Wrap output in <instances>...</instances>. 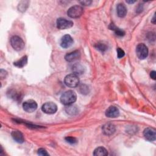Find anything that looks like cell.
Returning <instances> with one entry per match:
<instances>
[{
	"mask_svg": "<svg viewBox=\"0 0 156 156\" xmlns=\"http://www.w3.org/2000/svg\"><path fill=\"white\" fill-rule=\"evenodd\" d=\"M77 99V95L73 90H68L63 93L60 97V102L65 105H72Z\"/></svg>",
	"mask_w": 156,
	"mask_h": 156,
	"instance_id": "6da1fadb",
	"label": "cell"
},
{
	"mask_svg": "<svg viewBox=\"0 0 156 156\" xmlns=\"http://www.w3.org/2000/svg\"><path fill=\"white\" fill-rule=\"evenodd\" d=\"M65 84L70 88H75L79 83V79L77 75L73 73L67 75L64 79Z\"/></svg>",
	"mask_w": 156,
	"mask_h": 156,
	"instance_id": "7a4b0ae2",
	"label": "cell"
},
{
	"mask_svg": "<svg viewBox=\"0 0 156 156\" xmlns=\"http://www.w3.org/2000/svg\"><path fill=\"white\" fill-rule=\"evenodd\" d=\"M83 13V9L82 7L76 5L71 7L68 12L67 14L68 16L72 18H77L82 16V15Z\"/></svg>",
	"mask_w": 156,
	"mask_h": 156,
	"instance_id": "3957f363",
	"label": "cell"
},
{
	"mask_svg": "<svg viewBox=\"0 0 156 156\" xmlns=\"http://www.w3.org/2000/svg\"><path fill=\"white\" fill-rule=\"evenodd\" d=\"M10 44L12 48L17 51H21L24 47V42L23 39L16 35L13 36L10 38Z\"/></svg>",
	"mask_w": 156,
	"mask_h": 156,
	"instance_id": "277c9868",
	"label": "cell"
},
{
	"mask_svg": "<svg viewBox=\"0 0 156 156\" xmlns=\"http://www.w3.org/2000/svg\"><path fill=\"white\" fill-rule=\"evenodd\" d=\"M136 53L140 59L143 60L146 58L148 55L147 47L143 43L138 44L136 48Z\"/></svg>",
	"mask_w": 156,
	"mask_h": 156,
	"instance_id": "5b68a950",
	"label": "cell"
},
{
	"mask_svg": "<svg viewBox=\"0 0 156 156\" xmlns=\"http://www.w3.org/2000/svg\"><path fill=\"white\" fill-rule=\"evenodd\" d=\"M41 110L46 114H54L57 110V106L52 102H48L42 105Z\"/></svg>",
	"mask_w": 156,
	"mask_h": 156,
	"instance_id": "8992f818",
	"label": "cell"
},
{
	"mask_svg": "<svg viewBox=\"0 0 156 156\" xmlns=\"http://www.w3.org/2000/svg\"><path fill=\"white\" fill-rule=\"evenodd\" d=\"M23 107L25 112L28 113H32L35 111L37 108V104L35 101L32 99H29L23 102Z\"/></svg>",
	"mask_w": 156,
	"mask_h": 156,
	"instance_id": "52a82bcc",
	"label": "cell"
},
{
	"mask_svg": "<svg viewBox=\"0 0 156 156\" xmlns=\"http://www.w3.org/2000/svg\"><path fill=\"white\" fill-rule=\"evenodd\" d=\"M57 27L59 29H66L71 27L73 26V22L63 18H59L56 21Z\"/></svg>",
	"mask_w": 156,
	"mask_h": 156,
	"instance_id": "ba28073f",
	"label": "cell"
},
{
	"mask_svg": "<svg viewBox=\"0 0 156 156\" xmlns=\"http://www.w3.org/2000/svg\"><path fill=\"white\" fill-rule=\"evenodd\" d=\"M143 135L148 141H155L156 139V130L154 128L147 127L143 131Z\"/></svg>",
	"mask_w": 156,
	"mask_h": 156,
	"instance_id": "9c48e42d",
	"label": "cell"
},
{
	"mask_svg": "<svg viewBox=\"0 0 156 156\" xmlns=\"http://www.w3.org/2000/svg\"><path fill=\"white\" fill-rule=\"evenodd\" d=\"M73 43V39L71 35L66 34L63 36L60 40V46L63 48H68L70 47Z\"/></svg>",
	"mask_w": 156,
	"mask_h": 156,
	"instance_id": "30bf717a",
	"label": "cell"
},
{
	"mask_svg": "<svg viewBox=\"0 0 156 156\" xmlns=\"http://www.w3.org/2000/svg\"><path fill=\"white\" fill-rule=\"evenodd\" d=\"M80 57V53L79 51L76 50L69 53H68L65 55V58L67 62H73L77 60Z\"/></svg>",
	"mask_w": 156,
	"mask_h": 156,
	"instance_id": "8fae6325",
	"label": "cell"
},
{
	"mask_svg": "<svg viewBox=\"0 0 156 156\" xmlns=\"http://www.w3.org/2000/svg\"><path fill=\"white\" fill-rule=\"evenodd\" d=\"M102 132L105 135H111L115 132V126L112 123H106L102 127Z\"/></svg>",
	"mask_w": 156,
	"mask_h": 156,
	"instance_id": "7c38bea8",
	"label": "cell"
},
{
	"mask_svg": "<svg viewBox=\"0 0 156 156\" xmlns=\"http://www.w3.org/2000/svg\"><path fill=\"white\" fill-rule=\"evenodd\" d=\"M119 115V111L115 106H110L105 111V116L108 118H116Z\"/></svg>",
	"mask_w": 156,
	"mask_h": 156,
	"instance_id": "4fadbf2b",
	"label": "cell"
},
{
	"mask_svg": "<svg viewBox=\"0 0 156 156\" xmlns=\"http://www.w3.org/2000/svg\"><path fill=\"white\" fill-rule=\"evenodd\" d=\"M13 139L18 143H23L24 141V138L23 133L19 130H14L11 133Z\"/></svg>",
	"mask_w": 156,
	"mask_h": 156,
	"instance_id": "5bb4252c",
	"label": "cell"
},
{
	"mask_svg": "<svg viewBox=\"0 0 156 156\" xmlns=\"http://www.w3.org/2000/svg\"><path fill=\"white\" fill-rule=\"evenodd\" d=\"M116 10H117V13L119 17L123 18L127 14V8L125 6V5L122 3H119L118 4L116 7Z\"/></svg>",
	"mask_w": 156,
	"mask_h": 156,
	"instance_id": "9a60e30c",
	"label": "cell"
},
{
	"mask_svg": "<svg viewBox=\"0 0 156 156\" xmlns=\"http://www.w3.org/2000/svg\"><path fill=\"white\" fill-rule=\"evenodd\" d=\"M93 154L96 156H106L108 155V152L105 147L100 146L94 149Z\"/></svg>",
	"mask_w": 156,
	"mask_h": 156,
	"instance_id": "2e32d148",
	"label": "cell"
},
{
	"mask_svg": "<svg viewBox=\"0 0 156 156\" xmlns=\"http://www.w3.org/2000/svg\"><path fill=\"white\" fill-rule=\"evenodd\" d=\"M27 63V57L26 55L23 56L20 60L14 62V65L18 68L24 67Z\"/></svg>",
	"mask_w": 156,
	"mask_h": 156,
	"instance_id": "e0dca14e",
	"label": "cell"
},
{
	"mask_svg": "<svg viewBox=\"0 0 156 156\" xmlns=\"http://www.w3.org/2000/svg\"><path fill=\"white\" fill-rule=\"evenodd\" d=\"M73 71L74 72V74H75L76 75L80 74L83 73L84 68L80 64L76 63L73 66Z\"/></svg>",
	"mask_w": 156,
	"mask_h": 156,
	"instance_id": "ac0fdd59",
	"label": "cell"
},
{
	"mask_svg": "<svg viewBox=\"0 0 156 156\" xmlns=\"http://www.w3.org/2000/svg\"><path fill=\"white\" fill-rule=\"evenodd\" d=\"M109 28H110L111 30H114L115 32V34H116V35H118V36L122 37V36L124 35V34H125V32H124L123 30H122V29H121L117 27H116L114 24H113V23H112V24H110Z\"/></svg>",
	"mask_w": 156,
	"mask_h": 156,
	"instance_id": "d6986e66",
	"label": "cell"
},
{
	"mask_svg": "<svg viewBox=\"0 0 156 156\" xmlns=\"http://www.w3.org/2000/svg\"><path fill=\"white\" fill-rule=\"evenodd\" d=\"M67 106L68 107H66L65 108V110L67 112V113L73 115L77 114L78 113V109L76 106L72 105H69Z\"/></svg>",
	"mask_w": 156,
	"mask_h": 156,
	"instance_id": "ffe728a7",
	"label": "cell"
},
{
	"mask_svg": "<svg viewBox=\"0 0 156 156\" xmlns=\"http://www.w3.org/2000/svg\"><path fill=\"white\" fill-rule=\"evenodd\" d=\"M96 48L98 50H99V51H101L102 52L105 51L107 49V46L105 44H104V43H97L96 44Z\"/></svg>",
	"mask_w": 156,
	"mask_h": 156,
	"instance_id": "44dd1931",
	"label": "cell"
},
{
	"mask_svg": "<svg viewBox=\"0 0 156 156\" xmlns=\"http://www.w3.org/2000/svg\"><path fill=\"white\" fill-rule=\"evenodd\" d=\"M65 139L66 142H68L70 144H74L77 142V139L73 136H66Z\"/></svg>",
	"mask_w": 156,
	"mask_h": 156,
	"instance_id": "7402d4cb",
	"label": "cell"
},
{
	"mask_svg": "<svg viewBox=\"0 0 156 156\" xmlns=\"http://www.w3.org/2000/svg\"><path fill=\"white\" fill-rule=\"evenodd\" d=\"M124 55H125V52L122 49H121L119 48H117V56L119 58L123 57L124 56Z\"/></svg>",
	"mask_w": 156,
	"mask_h": 156,
	"instance_id": "603a6c76",
	"label": "cell"
},
{
	"mask_svg": "<svg viewBox=\"0 0 156 156\" xmlns=\"http://www.w3.org/2000/svg\"><path fill=\"white\" fill-rule=\"evenodd\" d=\"M38 154L39 155H42V156H45V155H49V154L47 152V151L43 149V148H40L38 150Z\"/></svg>",
	"mask_w": 156,
	"mask_h": 156,
	"instance_id": "cb8c5ba5",
	"label": "cell"
},
{
	"mask_svg": "<svg viewBox=\"0 0 156 156\" xmlns=\"http://www.w3.org/2000/svg\"><path fill=\"white\" fill-rule=\"evenodd\" d=\"M91 2H92L91 1H87V0L80 1V3L82 5H90Z\"/></svg>",
	"mask_w": 156,
	"mask_h": 156,
	"instance_id": "d4e9b609",
	"label": "cell"
},
{
	"mask_svg": "<svg viewBox=\"0 0 156 156\" xmlns=\"http://www.w3.org/2000/svg\"><path fill=\"white\" fill-rule=\"evenodd\" d=\"M150 76L153 80L156 79V72L155 71H152L150 73Z\"/></svg>",
	"mask_w": 156,
	"mask_h": 156,
	"instance_id": "484cf974",
	"label": "cell"
},
{
	"mask_svg": "<svg viewBox=\"0 0 156 156\" xmlns=\"http://www.w3.org/2000/svg\"><path fill=\"white\" fill-rule=\"evenodd\" d=\"M151 22L153 23V24H155V15L153 16V18L151 20Z\"/></svg>",
	"mask_w": 156,
	"mask_h": 156,
	"instance_id": "4316f807",
	"label": "cell"
},
{
	"mask_svg": "<svg viewBox=\"0 0 156 156\" xmlns=\"http://www.w3.org/2000/svg\"><path fill=\"white\" fill-rule=\"evenodd\" d=\"M126 2H128V3H134V2H135V1H126Z\"/></svg>",
	"mask_w": 156,
	"mask_h": 156,
	"instance_id": "83f0119b",
	"label": "cell"
}]
</instances>
